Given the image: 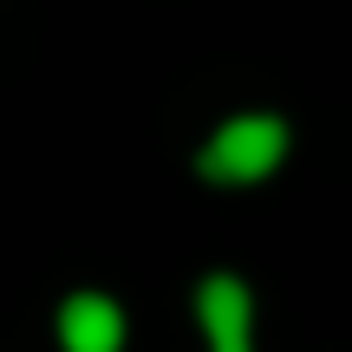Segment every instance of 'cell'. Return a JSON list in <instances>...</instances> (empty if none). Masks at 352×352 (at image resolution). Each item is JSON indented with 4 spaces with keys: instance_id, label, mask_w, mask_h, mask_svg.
Listing matches in <instances>:
<instances>
[{
    "instance_id": "obj_1",
    "label": "cell",
    "mask_w": 352,
    "mask_h": 352,
    "mask_svg": "<svg viewBox=\"0 0 352 352\" xmlns=\"http://www.w3.org/2000/svg\"><path fill=\"white\" fill-rule=\"evenodd\" d=\"M287 157V124L274 111H241L202 144V176L209 183H261Z\"/></svg>"
},
{
    "instance_id": "obj_2",
    "label": "cell",
    "mask_w": 352,
    "mask_h": 352,
    "mask_svg": "<svg viewBox=\"0 0 352 352\" xmlns=\"http://www.w3.org/2000/svg\"><path fill=\"white\" fill-rule=\"evenodd\" d=\"M59 346L65 352H124V307L111 294H72L59 307Z\"/></svg>"
},
{
    "instance_id": "obj_3",
    "label": "cell",
    "mask_w": 352,
    "mask_h": 352,
    "mask_svg": "<svg viewBox=\"0 0 352 352\" xmlns=\"http://www.w3.org/2000/svg\"><path fill=\"white\" fill-rule=\"evenodd\" d=\"M196 320H202V340L209 346H248V327H254V300L235 274H209L196 287Z\"/></svg>"
}]
</instances>
